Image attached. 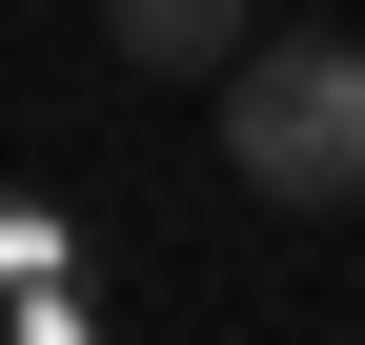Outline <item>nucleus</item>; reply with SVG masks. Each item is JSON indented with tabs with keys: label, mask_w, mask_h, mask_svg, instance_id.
Wrapping results in <instances>:
<instances>
[{
	"label": "nucleus",
	"mask_w": 365,
	"mask_h": 345,
	"mask_svg": "<svg viewBox=\"0 0 365 345\" xmlns=\"http://www.w3.org/2000/svg\"><path fill=\"white\" fill-rule=\"evenodd\" d=\"M223 163H244V203H284V224H325L365 203V41H264L244 81H223Z\"/></svg>",
	"instance_id": "obj_1"
},
{
	"label": "nucleus",
	"mask_w": 365,
	"mask_h": 345,
	"mask_svg": "<svg viewBox=\"0 0 365 345\" xmlns=\"http://www.w3.org/2000/svg\"><path fill=\"white\" fill-rule=\"evenodd\" d=\"M102 41H122L143 81H244V61H264L244 0H102Z\"/></svg>",
	"instance_id": "obj_2"
}]
</instances>
